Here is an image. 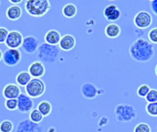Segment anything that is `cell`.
I'll use <instances>...</instances> for the list:
<instances>
[{"label": "cell", "instance_id": "4316f807", "mask_svg": "<svg viewBox=\"0 0 157 132\" xmlns=\"http://www.w3.org/2000/svg\"><path fill=\"white\" fill-rule=\"evenodd\" d=\"M5 107L9 111H14L17 109V99H6L5 102Z\"/></svg>", "mask_w": 157, "mask_h": 132}, {"label": "cell", "instance_id": "d6986e66", "mask_svg": "<svg viewBox=\"0 0 157 132\" xmlns=\"http://www.w3.org/2000/svg\"><path fill=\"white\" fill-rule=\"evenodd\" d=\"M121 27L116 23H109L105 28V35L109 39H116L121 35Z\"/></svg>", "mask_w": 157, "mask_h": 132}, {"label": "cell", "instance_id": "603a6c76", "mask_svg": "<svg viewBox=\"0 0 157 132\" xmlns=\"http://www.w3.org/2000/svg\"><path fill=\"white\" fill-rule=\"evenodd\" d=\"M43 116L41 115V113L36 108V109H32L29 113V119L36 124H40L42 120H43Z\"/></svg>", "mask_w": 157, "mask_h": 132}, {"label": "cell", "instance_id": "f546056e", "mask_svg": "<svg viewBox=\"0 0 157 132\" xmlns=\"http://www.w3.org/2000/svg\"><path fill=\"white\" fill-rule=\"evenodd\" d=\"M148 40L152 44H157V27L150 29L148 32Z\"/></svg>", "mask_w": 157, "mask_h": 132}, {"label": "cell", "instance_id": "9c48e42d", "mask_svg": "<svg viewBox=\"0 0 157 132\" xmlns=\"http://www.w3.org/2000/svg\"><path fill=\"white\" fill-rule=\"evenodd\" d=\"M40 44V40L36 37L30 35V36L24 37L22 45H21V49L27 54H33V53L37 52V50H38Z\"/></svg>", "mask_w": 157, "mask_h": 132}, {"label": "cell", "instance_id": "8992f818", "mask_svg": "<svg viewBox=\"0 0 157 132\" xmlns=\"http://www.w3.org/2000/svg\"><path fill=\"white\" fill-rule=\"evenodd\" d=\"M152 23H153L152 15L145 10L138 12L133 18L134 26L140 29H145L149 28L152 25Z\"/></svg>", "mask_w": 157, "mask_h": 132}, {"label": "cell", "instance_id": "e0dca14e", "mask_svg": "<svg viewBox=\"0 0 157 132\" xmlns=\"http://www.w3.org/2000/svg\"><path fill=\"white\" fill-rule=\"evenodd\" d=\"M61 34L58 30L56 29H50L46 32L45 37H44V42L50 45L53 46H58L59 42L61 40Z\"/></svg>", "mask_w": 157, "mask_h": 132}, {"label": "cell", "instance_id": "5bb4252c", "mask_svg": "<svg viewBox=\"0 0 157 132\" xmlns=\"http://www.w3.org/2000/svg\"><path fill=\"white\" fill-rule=\"evenodd\" d=\"M21 94L20 88L17 85L15 84H7L5 85L2 95L5 97V99H17L19 95Z\"/></svg>", "mask_w": 157, "mask_h": 132}, {"label": "cell", "instance_id": "7402d4cb", "mask_svg": "<svg viewBox=\"0 0 157 132\" xmlns=\"http://www.w3.org/2000/svg\"><path fill=\"white\" fill-rule=\"evenodd\" d=\"M37 109L41 113L43 117H48L52 111V106L49 101H41L39 103Z\"/></svg>", "mask_w": 157, "mask_h": 132}, {"label": "cell", "instance_id": "52a82bcc", "mask_svg": "<svg viewBox=\"0 0 157 132\" xmlns=\"http://www.w3.org/2000/svg\"><path fill=\"white\" fill-rule=\"evenodd\" d=\"M21 60V53L18 50L14 49H7L2 57V62L6 66L14 67L19 63Z\"/></svg>", "mask_w": 157, "mask_h": 132}, {"label": "cell", "instance_id": "6da1fadb", "mask_svg": "<svg viewBox=\"0 0 157 132\" xmlns=\"http://www.w3.org/2000/svg\"><path fill=\"white\" fill-rule=\"evenodd\" d=\"M129 54L132 61L136 62H147L151 61L155 55L154 44L145 39L139 38L131 44Z\"/></svg>", "mask_w": 157, "mask_h": 132}, {"label": "cell", "instance_id": "277c9868", "mask_svg": "<svg viewBox=\"0 0 157 132\" xmlns=\"http://www.w3.org/2000/svg\"><path fill=\"white\" fill-rule=\"evenodd\" d=\"M116 120L120 123H127L132 121L137 117V112L133 106L127 104H119L114 109Z\"/></svg>", "mask_w": 157, "mask_h": 132}, {"label": "cell", "instance_id": "4fadbf2b", "mask_svg": "<svg viewBox=\"0 0 157 132\" xmlns=\"http://www.w3.org/2000/svg\"><path fill=\"white\" fill-rule=\"evenodd\" d=\"M103 16L108 21L114 22V21H117L121 17V13L120 8L116 5H109L104 8Z\"/></svg>", "mask_w": 157, "mask_h": 132}, {"label": "cell", "instance_id": "ba28073f", "mask_svg": "<svg viewBox=\"0 0 157 132\" xmlns=\"http://www.w3.org/2000/svg\"><path fill=\"white\" fill-rule=\"evenodd\" d=\"M24 37L22 34L17 31V30H11L9 31L7 38L5 41V45L7 49H14L17 50L18 48L21 47L22 41H23Z\"/></svg>", "mask_w": 157, "mask_h": 132}, {"label": "cell", "instance_id": "d590c367", "mask_svg": "<svg viewBox=\"0 0 157 132\" xmlns=\"http://www.w3.org/2000/svg\"><path fill=\"white\" fill-rule=\"evenodd\" d=\"M0 5H1V1H0Z\"/></svg>", "mask_w": 157, "mask_h": 132}, {"label": "cell", "instance_id": "83f0119b", "mask_svg": "<svg viewBox=\"0 0 157 132\" xmlns=\"http://www.w3.org/2000/svg\"><path fill=\"white\" fill-rule=\"evenodd\" d=\"M133 132H152V129L147 123H139L134 128Z\"/></svg>", "mask_w": 157, "mask_h": 132}, {"label": "cell", "instance_id": "d6a6232c", "mask_svg": "<svg viewBox=\"0 0 157 132\" xmlns=\"http://www.w3.org/2000/svg\"><path fill=\"white\" fill-rule=\"evenodd\" d=\"M9 3L13 4V6H18V4H20L22 2V0H8Z\"/></svg>", "mask_w": 157, "mask_h": 132}, {"label": "cell", "instance_id": "cb8c5ba5", "mask_svg": "<svg viewBox=\"0 0 157 132\" xmlns=\"http://www.w3.org/2000/svg\"><path fill=\"white\" fill-rule=\"evenodd\" d=\"M14 130V124L9 119H5L0 122V132H12Z\"/></svg>", "mask_w": 157, "mask_h": 132}, {"label": "cell", "instance_id": "2e32d148", "mask_svg": "<svg viewBox=\"0 0 157 132\" xmlns=\"http://www.w3.org/2000/svg\"><path fill=\"white\" fill-rule=\"evenodd\" d=\"M75 46V38L71 34H65L61 38L59 42V49L63 51H69Z\"/></svg>", "mask_w": 157, "mask_h": 132}, {"label": "cell", "instance_id": "8d00e7d4", "mask_svg": "<svg viewBox=\"0 0 157 132\" xmlns=\"http://www.w3.org/2000/svg\"><path fill=\"white\" fill-rule=\"evenodd\" d=\"M156 129H157V128H156Z\"/></svg>", "mask_w": 157, "mask_h": 132}, {"label": "cell", "instance_id": "1f68e13d", "mask_svg": "<svg viewBox=\"0 0 157 132\" xmlns=\"http://www.w3.org/2000/svg\"><path fill=\"white\" fill-rule=\"evenodd\" d=\"M150 8L154 15L157 17V0H152L150 1Z\"/></svg>", "mask_w": 157, "mask_h": 132}, {"label": "cell", "instance_id": "ffe728a7", "mask_svg": "<svg viewBox=\"0 0 157 132\" xmlns=\"http://www.w3.org/2000/svg\"><path fill=\"white\" fill-rule=\"evenodd\" d=\"M31 76L29 74V72L23 71L17 74V75L16 76V83L18 86H26L31 80Z\"/></svg>", "mask_w": 157, "mask_h": 132}, {"label": "cell", "instance_id": "7c38bea8", "mask_svg": "<svg viewBox=\"0 0 157 132\" xmlns=\"http://www.w3.org/2000/svg\"><path fill=\"white\" fill-rule=\"evenodd\" d=\"M80 92H81V95L83 96V97H85L86 99H88V100L96 98L98 96V95L99 94L98 88L92 83L83 84L80 88Z\"/></svg>", "mask_w": 157, "mask_h": 132}, {"label": "cell", "instance_id": "9a60e30c", "mask_svg": "<svg viewBox=\"0 0 157 132\" xmlns=\"http://www.w3.org/2000/svg\"><path fill=\"white\" fill-rule=\"evenodd\" d=\"M29 74L33 78L40 79L45 74V66L42 62L36 61L29 66Z\"/></svg>", "mask_w": 157, "mask_h": 132}, {"label": "cell", "instance_id": "8fae6325", "mask_svg": "<svg viewBox=\"0 0 157 132\" xmlns=\"http://www.w3.org/2000/svg\"><path fill=\"white\" fill-rule=\"evenodd\" d=\"M15 132H43V128L41 125L33 123L27 119L17 123Z\"/></svg>", "mask_w": 157, "mask_h": 132}, {"label": "cell", "instance_id": "836d02e7", "mask_svg": "<svg viewBox=\"0 0 157 132\" xmlns=\"http://www.w3.org/2000/svg\"><path fill=\"white\" fill-rule=\"evenodd\" d=\"M2 57H3V52H2V51L0 50V61L2 60Z\"/></svg>", "mask_w": 157, "mask_h": 132}, {"label": "cell", "instance_id": "30bf717a", "mask_svg": "<svg viewBox=\"0 0 157 132\" xmlns=\"http://www.w3.org/2000/svg\"><path fill=\"white\" fill-rule=\"evenodd\" d=\"M17 110L20 113H30V111L33 109L34 102L32 98H30L29 96H27L25 93H21L19 96L17 98Z\"/></svg>", "mask_w": 157, "mask_h": 132}, {"label": "cell", "instance_id": "5b68a950", "mask_svg": "<svg viewBox=\"0 0 157 132\" xmlns=\"http://www.w3.org/2000/svg\"><path fill=\"white\" fill-rule=\"evenodd\" d=\"M46 90L44 82L41 79L32 78L30 82L25 86V94L30 98H39L40 97Z\"/></svg>", "mask_w": 157, "mask_h": 132}, {"label": "cell", "instance_id": "7a4b0ae2", "mask_svg": "<svg viewBox=\"0 0 157 132\" xmlns=\"http://www.w3.org/2000/svg\"><path fill=\"white\" fill-rule=\"evenodd\" d=\"M60 49L58 46H53L42 42L40 44L36 57L39 62L44 63H53L60 56Z\"/></svg>", "mask_w": 157, "mask_h": 132}, {"label": "cell", "instance_id": "4dcf8cb0", "mask_svg": "<svg viewBox=\"0 0 157 132\" xmlns=\"http://www.w3.org/2000/svg\"><path fill=\"white\" fill-rule=\"evenodd\" d=\"M9 31L4 27H0V43H5Z\"/></svg>", "mask_w": 157, "mask_h": 132}, {"label": "cell", "instance_id": "ac0fdd59", "mask_svg": "<svg viewBox=\"0 0 157 132\" xmlns=\"http://www.w3.org/2000/svg\"><path fill=\"white\" fill-rule=\"evenodd\" d=\"M6 16L7 19L11 21H16L19 19L22 16V9L19 6H10L6 11Z\"/></svg>", "mask_w": 157, "mask_h": 132}, {"label": "cell", "instance_id": "e575fe53", "mask_svg": "<svg viewBox=\"0 0 157 132\" xmlns=\"http://www.w3.org/2000/svg\"><path fill=\"white\" fill-rule=\"evenodd\" d=\"M155 75H156L157 77V64L156 66H155Z\"/></svg>", "mask_w": 157, "mask_h": 132}, {"label": "cell", "instance_id": "d4e9b609", "mask_svg": "<svg viewBox=\"0 0 157 132\" xmlns=\"http://www.w3.org/2000/svg\"><path fill=\"white\" fill-rule=\"evenodd\" d=\"M151 88L148 85H140L138 88H137V91H136V94L139 97H142V98H145L146 96L148 95V93L150 92Z\"/></svg>", "mask_w": 157, "mask_h": 132}, {"label": "cell", "instance_id": "f1b7e54d", "mask_svg": "<svg viewBox=\"0 0 157 132\" xmlns=\"http://www.w3.org/2000/svg\"><path fill=\"white\" fill-rule=\"evenodd\" d=\"M145 100L147 103H155L157 102V90L156 89H151L148 95L145 97Z\"/></svg>", "mask_w": 157, "mask_h": 132}, {"label": "cell", "instance_id": "44dd1931", "mask_svg": "<svg viewBox=\"0 0 157 132\" xmlns=\"http://www.w3.org/2000/svg\"><path fill=\"white\" fill-rule=\"evenodd\" d=\"M62 13H63V17H65L66 18H72V17H75V15L77 13V7L75 4L68 3L63 6V7L62 9Z\"/></svg>", "mask_w": 157, "mask_h": 132}, {"label": "cell", "instance_id": "484cf974", "mask_svg": "<svg viewBox=\"0 0 157 132\" xmlns=\"http://www.w3.org/2000/svg\"><path fill=\"white\" fill-rule=\"evenodd\" d=\"M145 111L151 117H157V102L147 103L145 106Z\"/></svg>", "mask_w": 157, "mask_h": 132}, {"label": "cell", "instance_id": "3957f363", "mask_svg": "<svg viewBox=\"0 0 157 132\" xmlns=\"http://www.w3.org/2000/svg\"><path fill=\"white\" fill-rule=\"evenodd\" d=\"M26 12L34 17H43L51 8L49 0H27L24 5Z\"/></svg>", "mask_w": 157, "mask_h": 132}]
</instances>
